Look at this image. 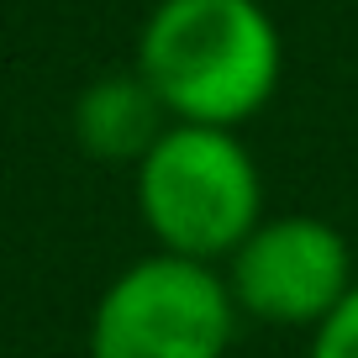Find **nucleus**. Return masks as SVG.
<instances>
[{
  "instance_id": "obj_6",
  "label": "nucleus",
  "mask_w": 358,
  "mask_h": 358,
  "mask_svg": "<svg viewBox=\"0 0 358 358\" xmlns=\"http://www.w3.org/2000/svg\"><path fill=\"white\" fill-rule=\"evenodd\" d=\"M306 358H358V280H353V290L311 327V353Z\"/></svg>"
},
{
  "instance_id": "obj_4",
  "label": "nucleus",
  "mask_w": 358,
  "mask_h": 358,
  "mask_svg": "<svg viewBox=\"0 0 358 358\" xmlns=\"http://www.w3.org/2000/svg\"><path fill=\"white\" fill-rule=\"evenodd\" d=\"M353 280V248L322 216H264L227 258L237 311L274 327H316Z\"/></svg>"
},
{
  "instance_id": "obj_3",
  "label": "nucleus",
  "mask_w": 358,
  "mask_h": 358,
  "mask_svg": "<svg viewBox=\"0 0 358 358\" xmlns=\"http://www.w3.org/2000/svg\"><path fill=\"white\" fill-rule=\"evenodd\" d=\"M237 316L222 264L158 248L101 290L90 316V358H227Z\"/></svg>"
},
{
  "instance_id": "obj_5",
  "label": "nucleus",
  "mask_w": 358,
  "mask_h": 358,
  "mask_svg": "<svg viewBox=\"0 0 358 358\" xmlns=\"http://www.w3.org/2000/svg\"><path fill=\"white\" fill-rule=\"evenodd\" d=\"M174 122L169 106L158 101V90L148 85L137 69L106 74L95 85L79 90L74 101V137L90 158L106 164H137L148 148L158 143V132Z\"/></svg>"
},
{
  "instance_id": "obj_1",
  "label": "nucleus",
  "mask_w": 358,
  "mask_h": 358,
  "mask_svg": "<svg viewBox=\"0 0 358 358\" xmlns=\"http://www.w3.org/2000/svg\"><path fill=\"white\" fill-rule=\"evenodd\" d=\"M132 69L174 122L243 127L274 101L285 43L264 0H158Z\"/></svg>"
},
{
  "instance_id": "obj_2",
  "label": "nucleus",
  "mask_w": 358,
  "mask_h": 358,
  "mask_svg": "<svg viewBox=\"0 0 358 358\" xmlns=\"http://www.w3.org/2000/svg\"><path fill=\"white\" fill-rule=\"evenodd\" d=\"M137 216L164 253L227 264L264 222V174L237 127L169 122L137 158Z\"/></svg>"
}]
</instances>
